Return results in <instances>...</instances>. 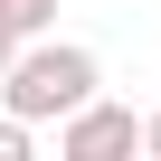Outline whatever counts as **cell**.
<instances>
[{
    "label": "cell",
    "mask_w": 161,
    "mask_h": 161,
    "mask_svg": "<svg viewBox=\"0 0 161 161\" xmlns=\"http://www.w3.org/2000/svg\"><path fill=\"white\" fill-rule=\"evenodd\" d=\"M86 95H104V57L76 47V38H19L10 76H0V104H10L19 123H38V133L57 114H76Z\"/></svg>",
    "instance_id": "6da1fadb"
},
{
    "label": "cell",
    "mask_w": 161,
    "mask_h": 161,
    "mask_svg": "<svg viewBox=\"0 0 161 161\" xmlns=\"http://www.w3.org/2000/svg\"><path fill=\"white\" fill-rule=\"evenodd\" d=\"M142 152V114L114 95H86L76 114H57V161H123Z\"/></svg>",
    "instance_id": "7a4b0ae2"
},
{
    "label": "cell",
    "mask_w": 161,
    "mask_h": 161,
    "mask_svg": "<svg viewBox=\"0 0 161 161\" xmlns=\"http://www.w3.org/2000/svg\"><path fill=\"white\" fill-rule=\"evenodd\" d=\"M0 19H10L19 38H47L57 29V0H0Z\"/></svg>",
    "instance_id": "3957f363"
},
{
    "label": "cell",
    "mask_w": 161,
    "mask_h": 161,
    "mask_svg": "<svg viewBox=\"0 0 161 161\" xmlns=\"http://www.w3.org/2000/svg\"><path fill=\"white\" fill-rule=\"evenodd\" d=\"M38 152V123H19V114H0V161H29Z\"/></svg>",
    "instance_id": "277c9868"
},
{
    "label": "cell",
    "mask_w": 161,
    "mask_h": 161,
    "mask_svg": "<svg viewBox=\"0 0 161 161\" xmlns=\"http://www.w3.org/2000/svg\"><path fill=\"white\" fill-rule=\"evenodd\" d=\"M10 57H19V29H10V19H0V76H10Z\"/></svg>",
    "instance_id": "5b68a950"
},
{
    "label": "cell",
    "mask_w": 161,
    "mask_h": 161,
    "mask_svg": "<svg viewBox=\"0 0 161 161\" xmlns=\"http://www.w3.org/2000/svg\"><path fill=\"white\" fill-rule=\"evenodd\" d=\"M142 152H161V114H142Z\"/></svg>",
    "instance_id": "8992f818"
}]
</instances>
